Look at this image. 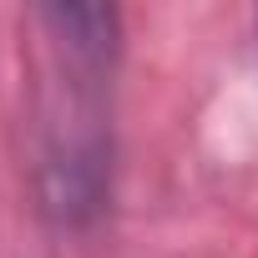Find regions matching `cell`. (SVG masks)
Listing matches in <instances>:
<instances>
[{"instance_id":"obj_1","label":"cell","mask_w":258,"mask_h":258,"mask_svg":"<svg viewBox=\"0 0 258 258\" xmlns=\"http://www.w3.org/2000/svg\"><path fill=\"white\" fill-rule=\"evenodd\" d=\"M46 81L36 101V208L56 233H91L116 198L111 81L121 66L116 6H41Z\"/></svg>"}]
</instances>
